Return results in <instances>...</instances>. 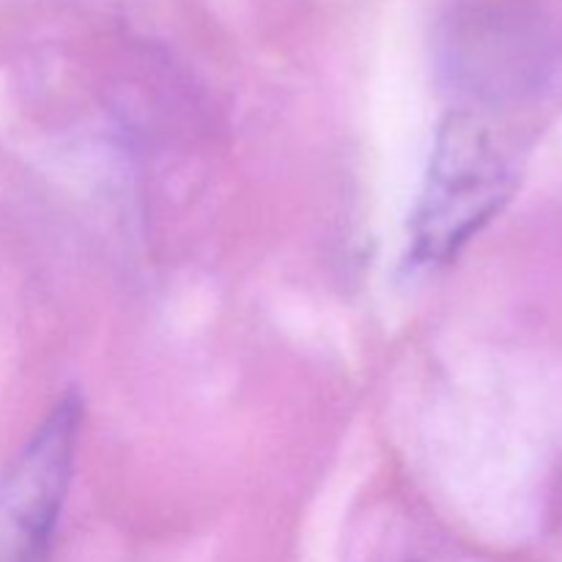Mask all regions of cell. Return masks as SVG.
<instances>
[{
  "mask_svg": "<svg viewBox=\"0 0 562 562\" xmlns=\"http://www.w3.org/2000/svg\"><path fill=\"white\" fill-rule=\"evenodd\" d=\"M510 192L514 173L492 132L472 115L445 119L412 212V261L448 263L505 206Z\"/></svg>",
  "mask_w": 562,
  "mask_h": 562,
  "instance_id": "6da1fadb",
  "label": "cell"
},
{
  "mask_svg": "<svg viewBox=\"0 0 562 562\" xmlns=\"http://www.w3.org/2000/svg\"><path fill=\"white\" fill-rule=\"evenodd\" d=\"M82 404L64 395L0 481V562H44L75 472Z\"/></svg>",
  "mask_w": 562,
  "mask_h": 562,
  "instance_id": "7a4b0ae2",
  "label": "cell"
}]
</instances>
